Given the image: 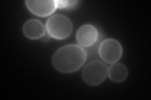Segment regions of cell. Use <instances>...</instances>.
<instances>
[{"label": "cell", "mask_w": 151, "mask_h": 100, "mask_svg": "<svg viewBox=\"0 0 151 100\" xmlns=\"http://www.w3.org/2000/svg\"><path fill=\"white\" fill-rule=\"evenodd\" d=\"M27 8L30 10V13L35 14L38 16H48L53 14L57 9V1L54 0H28L25 1Z\"/></svg>", "instance_id": "cell-5"}, {"label": "cell", "mask_w": 151, "mask_h": 100, "mask_svg": "<svg viewBox=\"0 0 151 100\" xmlns=\"http://www.w3.org/2000/svg\"><path fill=\"white\" fill-rule=\"evenodd\" d=\"M78 4H79V1H67V0H65V1H57V8H62V9H65V10H72Z\"/></svg>", "instance_id": "cell-9"}, {"label": "cell", "mask_w": 151, "mask_h": 100, "mask_svg": "<svg viewBox=\"0 0 151 100\" xmlns=\"http://www.w3.org/2000/svg\"><path fill=\"white\" fill-rule=\"evenodd\" d=\"M72 21L67 16L60 15V14L50 16L45 25L47 33L49 34V36L57 40H63L68 38L72 33Z\"/></svg>", "instance_id": "cell-2"}, {"label": "cell", "mask_w": 151, "mask_h": 100, "mask_svg": "<svg viewBox=\"0 0 151 100\" xmlns=\"http://www.w3.org/2000/svg\"><path fill=\"white\" fill-rule=\"evenodd\" d=\"M76 38H77V43L79 46L89 48L96 44V41L98 40V31L91 24H86L78 29Z\"/></svg>", "instance_id": "cell-6"}, {"label": "cell", "mask_w": 151, "mask_h": 100, "mask_svg": "<svg viewBox=\"0 0 151 100\" xmlns=\"http://www.w3.org/2000/svg\"><path fill=\"white\" fill-rule=\"evenodd\" d=\"M98 54H100L103 63L113 64L117 63L122 56V46L119 40L116 39H105L100 48H98Z\"/></svg>", "instance_id": "cell-4"}, {"label": "cell", "mask_w": 151, "mask_h": 100, "mask_svg": "<svg viewBox=\"0 0 151 100\" xmlns=\"http://www.w3.org/2000/svg\"><path fill=\"white\" fill-rule=\"evenodd\" d=\"M86 50L82 46L69 44L62 46L53 54L52 64L59 73H74L82 68L86 63Z\"/></svg>", "instance_id": "cell-1"}, {"label": "cell", "mask_w": 151, "mask_h": 100, "mask_svg": "<svg viewBox=\"0 0 151 100\" xmlns=\"http://www.w3.org/2000/svg\"><path fill=\"white\" fill-rule=\"evenodd\" d=\"M127 75H129V71L127 68L124 64L120 63H113L111 64V66L107 70V77L110 78L113 83H121L126 80Z\"/></svg>", "instance_id": "cell-8"}, {"label": "cell", "mask_w": 151, "mask_h": 100, "mask_svg": "<svg viewBox=\"0 0 151 100\" xmlns=\"http://www.w3.org/2000/svg\"><path fill=\"white\" fill-rule=\"evenodd\" d=\"M45 31L47 29L44 24L40 20H37V19H30L23 25V34L30 40H37L43 38Z\"/></svg>", "instance_id": "cell-7"}, {"label": "cell", "mask_w": 151, "mask_h": 100, "mask_svg": "<svg viewBox=\"0 0 151 100\" xmlns=\"http://www.w3.org/2000/svg\"><path fill=\"white\" fill-rule=\"evenodd\" d=\"M107 70L108 68L106 66V63L93 60L84 66L83 73H82L83 82L88 85H91V87L100 85L107 78Z\"/></svg>", "instance_id": "cell-3"}]
</instances>
